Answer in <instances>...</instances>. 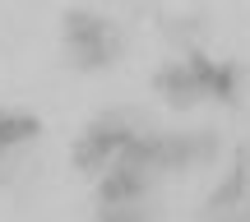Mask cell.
Listing matches in <instances>:
<instances>
[{"instance_id":"6da1fadb","label":"cell","mask_w":250,"mask_h":222,"mask_svg":"<svg viewBox=\"0 0 250 222\" xmlns=\"http://www.w3.org/2000/svg\"><path fill=\"white\" fill-rule=\"evenodd\" d=\"M65 37H70V51H74V61H79L83 70H98V65L116 61V51H121L116 28L102 23L88 9H74V14L65 19Z\"/></svg>"},{"instance_id":"7a4b0ae2","label":"cell","mask_w":250,"mask_h":222,"mask_svg":"<svg viewBox=\"0 0 250 222\" xmlns=\"http://www.w3.org/2000/svg\"><path fill=\"white\" fill-rule=\"evenodd\" d=\"M134 134H139L134 130V116H125V111H111V116H102V121H93L88 134L79 139V148H74V167L79 171H98L107 158H116Z\"/></svg>"},{"instance_id":"3957f363","label":"cell","mask_w":250,"mask_h":222,"mask_svg":"<svg viewBox=\"0 0 250 222\" xmlns=\"http://www.w3.org/2000/svg\"><path fill=\"white\" fill-rule=\"evenodd\" d=\"M213 70H218L213 61H204L199 51H190L186 65H171V70L158 74V88L167 93L171 107H195L199 98H208V93H213Z\"/></svg>"},{"instance_id":"277c9868","label":"cell","mask_w":250,"mask_h":222,"mask_svg":"<svg viewBox=\"0 0 250 222\" xmlns=\"http://www.w3.org/2000/svg\"><path fill=\"white\" fill-rule=\"evenodd\" d=\"M218 153L213 134H158L153 143V171H181L190 162H204Z\"/></svg>"},{"instance_id":"5b68a950","label":"cell","mask_w":250,"mask_h":222,"mask_svg":"<svg viewBox=\"0 0 250 222\" xmlns=\"http://www.w3.org/2000/svg\"><path fill=\"white\" fill-rule=\"evenodd\" d=\"M148 171H139V167H125V162H111V171H107V181H102V204L107 208H125V199H134V195H144L148 190Z\"/></svg>"},{"instance_id":"8992f818","label":"cell","mask_w":250,"mask_h":222,"mask_svg":"<svg viewBox=\"0 0 250 222\" xmlns=\"http://www.w3.org/2000/svg\"><path fill=\"white\" fill-rule=\"evenodd\" d=\"M37 130H42V125H37L33 116L0 111V162H5V153H14V148H23L28 139H37Z\"/></svg>"},{"instance_id":"52a82bcc","label":"cell","mask_w":250,"mask_h":222,"mask_svg":"<svg viewBox=\"0 0 250 222\" xmlns=\"http://www.w3.org/2000/svg\"><path fill=\"white\" fill-rule=\"evenodd\" d=\"M213 98H223V102L236 98V70L232 65H218L213 70Z\"/></svg>"},{"instance_id":"ba28073f","label":"cell","mask_w":250,"mask_h":222,"mask_svg":"<svg viewBox=\"0 0 250 222\" xmlns=\"http://www.w3.org/2000/svg\"><path fill=\"white\" fill-rule=\"evenodd\" d=\"M102 222H148V213L144 208H107Z\"/></svg>"}]
</instances>
